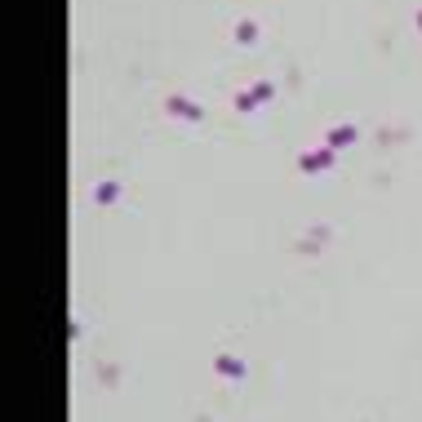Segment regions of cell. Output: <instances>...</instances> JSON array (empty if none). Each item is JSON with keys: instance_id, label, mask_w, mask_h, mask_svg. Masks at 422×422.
<instances>
[{"instance_id": "3", "label": "cell", "mask_w": 422, "mask_h": 422, "mask_svg": "<svg viewBox=\"0 0 422 422\" xmlns=\"http://www.w3.org/2000/svg\"><path fill=\"white\" fill-rule=\"evenodd\" d=\"M165 112L174 116V120H191V125H200V120H204V112H200V103H191V98H183V93H169V98H165Z\"/></svg>"}, {"instance_id": "1", "label": "cell", "mask_w": 422, "mask_h": 422, "mask_svg": "<svg viewBox=\"0 0 422 422\" xmlns=\"http://www.w3.org/2000/svg\"><path fill=\"white\" fill-rule=\"evenodd\" d=\"M271 98H276V84H271V80H253L249 89H236L232 107L249 116V112H258V107H262V103H271Z\"/></svg>"}, {"instance_id": "5", "label": "cell", "mask_w": 422, "mask_h": 422, "mask_svg": "<svg viewBox=\"0 0 422 422\" xmlns=\"http://www.w3.org/2000/svg\"><path fill=\"white\" fill-rule=\"evenodd\" d=\"M213 369H218L223 378H245V360L232 356V352H218V356H213Z\"/></svg>"}, {"instance_id": "2", "label": "cell", "mask_w": 422, "mask_h": 422, "mask_svg": "<svg viewBox=\"0 0 422 422\" xmlns=\"http://www.w3.org/2000/svg\"><path fill=\"white\" fill-rule=\"evenodd\" d=\"M333 156L338 151H329V147H307L303 156H298V169H303V174H329Z\"/></svg>"}, {"instance_id": "7", "label": "cell", "mask_w": 422, "mask_h": 422, "mask_svg": "<svg viewBox=\"0 0 422 422\" xmlns=\"http://www.w3.org/2000/svg\"><path fill=\"white\" fill-rule=\"evenodd\" d=\"M236 40H240V45H253V40H258V22H253V18H240V22H236Z\"/></svg>"}, {"instance_id": "8", "label": "cell", "mask_w": 422, "mask_h": 422, "mask_svg": "<svg viewBox=\"0 0 422 422\" xmlns=\"http://www.w3.org/2000/svg\"><path fill=\"white\" fill-rule=\"evenodd\" d=\"M418 31H422V9H418Z\"/></svg>"}, {"instance_id": "4", "label": "cell", "mask_w": 422, "mask_h": 422, "mask_svg": "<svg viewBox=\"0 0 422 422\" xmlns=\"http://www.w3.org/2000/svg\"><path fill=\"white\" fill-rule=\"evenodd\" d=\"M356 142V125H333L329 134H324V147L329 151H342V147H352Z\"/></svg>"}, {"instance_id": "6", "label": "cell", "mask_w": 422, "mask_h": 422, "mask_svg": "<svg viewBox=\"0 0 422 422\" xmlns=\"http://www.w3.org/2000/svg\"><path fill=\"white\" fill-rule=\"evenodd\" d=\"M120 200V183L116 178H103L98 187H93V204H116Z\"/></svg>"}]
</instances>
